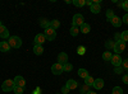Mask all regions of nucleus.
<instances>
[{
    "mask_svg": "<svg viewBox=\"0 0 128 94\" xmlns=\"http://www.w3.org/2000/svg\"><path fill=\"white\" fill-rule=\"evenodd\" d=\"M8 43L10 46V48H19L20 46H22V39H20L18 36H12L8 38Z\"/></svg>",
    "mask_w": 128,
    "mask_h": 94,
    "instance_id": "obj_1",
    "label": "nucleus"
},
{
    "mask_svg": "<svg viewBox=\"0 0 128 94\" xmlns=\"http://www.w3.org/2000/svg\"><path fill=\"white\" fill-rule=\"evenodd\" d=\"M83 23H84V18L82 14H74L73 15V20H72L73 27H81Z\"/></svg>",
    "mask_w": 128,
    "mask_h": 94,
    "instance_id": "obj_2",
    "label": "nucleus"
},
{
    "mask_svg": "<svg viewBox=\"0 0 128 94\" xmlns=\"http://www.w3.org/2000/svg\"><path fill=\"white\" fill-rule=\"evenodd\" d=\"M14 81L12 79H6L5 81H3V85H2V89L3 92H12L14 89Z\"/></svg>",
    "mask_w": 128,
    "mask_h": 94,
    "instance_id": "obj_3",
    "label": "nucleus"
},
{
    "mask_svg": "<svg viewBox=\"0 0 128 94\" xmlns=\"http://www.w3.org/2000/svg\"><path fill=\"white\" fill-rule=\"evenodd\" d=\"M44 36H45V38H46L48 41H54V39L56 38V32H55L52 28H48V29H45Z\"/></svg>",
    "mask_w": 128,
    "mask_h": 94,
    "instance_id": "obj_4",
    "label": "nucleus"
},
{
    "mask_svg": "<svg viewBox=\"0 0 128 94\" xmlns=\"http://www.w3.org/2000/svg\"><path fill=\"white\" fill-rule=\"evenodd\" d=\"M114 51H115V54L116 55H120L122 52H124L126 51V43L124 42H122V41H119V42H115V45H114V48H113Z\"/></svg>",
    "mask_w": 128,
    "mask_h": 94,
    "instance_id": "obj_5",
    "label": "nucleus"
},
{
    "mask_svg": "<svg viewBox=\"0 0 128 94\" xmlns=\"http://www.w3.org/2000/svg\"><path fill=\"white\" fill-rule=\"evenodd\" d=\"M63 71H64L63 65L58 64V62H56V64H52V65H51V72H52L54 75H60Z\"/></svg>",
    "mask_w": 128,
    "mask_h": 94,
    "instance_id": "obj_6",
    "label": "nucleus"
},
{
    "mask_svg": "<svg viewBox=\"0 0 128 94\" xmlns=\"http://www.w3.org/2000/svg\"><path fill=\"white\" fill-rule=\"evenodd\" d=\"M110 62L114 65V67H116V66H122V62H123V59L120 57V55H113V57H112V60H110Z\"/></svg>",
    "mask_w": 128,
    "mask_h": 94,
    "instance_id": "obj_7",
    "label": "nucleus"
},
{
    "mask_svg": "<svg viewBox=\"0 0 128 94\" xmlns=\"http://www.w3.org/2000/svg\"><path fill=\"white\" fill-rule=\"evenodd\" d=\"M13 81H14V85H16V87H22V88L26 87V80L23 79V76H20V75L16 76Z\"/></svg>",
    "mask_w": 128,
    "mask_h": 94,
    "instance_id": "obj_8",
    "label": "nucleus"
},
{
    "mask_svg": "<svg viewBox=\"0 0 128 94\" xmlns=\"http://www.w3.org/2000/svg\"><path fill=\"white\" fill-rule=\"evenodd\" d=\"M67 62H68V55L66 54V52H60V54L58 55V64L66 65Z\"/></svg>",
    "mask_w": 128,
    "mask_h": 94,
    "instance_id": "obj_9",
    "label": "nucleus"
},
{
    "mask_svg": "<svg viewBox=\"0 0 128 94\" xmlns=\"http://www.w3.org/2000/svg\"><path fill=\"white\" fill-rule=\"evenodd\" d=\"M45 41H46V38H45V36L42 34V33H37V34L35 36V45L42 46V43H44Z\"/></svg>",
    "mask_w": 128,
    "mask_h": 94,
    "instance_id": "obj_10",
    "label": "nucleus"
},
{
    "mask_svg": "<svg viewBox=\"0 0 128 94\" xmlns=\"http://www.w3.org/2000/svg\"><path fill=\"white\" fill-rule=\"evenodd\" d=\"M10 36H9V31H8V28L5 27V26H0V38H3V39H5V38H9Z\"/></svg>",
    "mask_w": 128,
    "mask_h": 94,
    "instance_id": "obj_11",
    "label": "nucleus"
},
{
    "mask_svg": "<svg viewBox=\"0 0 128 94\" xmlns=\"http://www.w3.org/2000/svg\"><path fill=\"white\" fill-rule=\"evenodd\" d=\"M90 10L94 13V14H99L101 12V6H100V3H94L92 1V5L90 6Z\"/></svg>",
    "mask_w": 128,
    "mask_h": 94,
    "instance_id": "obj_12",
    "label": "nucleus"
},
{
    "mask_svg": "<svg viewBox=\"0 0 128 94\" xmlns=\"http://www.w3.org/2000/svg\"><path fill=\"white\" fill-rule=\"evenodd\" d=\"M96 90H100V89H102L104 88V80L101 79V78H99V79H95V81H94V85H92Z\"/></svg>",
    "mask_w": 128,
    "mask_h": 94,
    "instance_id": "obj_13",
    "label": "nucleus"
},
{
    "mask_svg": "<svg viewBox=\"0 0 128 94\" xmlns=\"http://www.w3.org/2000/svg\"><path fill=\"white\" fill-rule=\"evenodd\" d=\"M66 87H67L69 90H74V89H76V88L78 87V83H77L76 80H73V79H69V80L67 81Z\"/></svg>",
    "mask_w": 128,
    "mask_h": 94,
    "instance_id": "obj_14",
    "label": "nucleus"
},
{
    "mask_svg": "<svg viewBox=\"0 0 128 94\" xmlns=\"http://www.w3.org/2000/svg\"><path fill=\"white\" fill-rule=\"evenodd\" d=\"M110 23L114 26V27H116V28H118V27H120L122 26V18H119V17H116V15H114L113 18H112V20H110Z\"/></svg>",
    "mask_w": 128,
    "mask_h": 94,
    "instance_id": "obj_15",
    "label": "nucleus"
},
{
    "mask_svg": "<svg viewBox=\"0 0 128 94\" xmlns=\"http://www.w3.org/2000/svg\"><path fill=\"white\" fill-rule=\"evenodd\" d=\"M0 51H2V52L10 51V46L8 43V41H2V42H0Z\"/></svg>",
    "mask_w": 128,
    "mask_h": 94,
    "instance_id": "obj_16",
    "label": "nucleus"
},
{
    "mask_svg": "<svg viewBox=\"0 0 128 94\" xmlns=\"http://www.w3.org/2000/svg\"><path fill=\"white\" fill-rule=\"evenodd\" d=\"M90 31H91V26L87 24V23H83V24L81 26V28H80V32H82L83 34L90 33Z\"/></svg>",
    "mask_w": 128,
    "mask_h": 94,
    "instance_id": "obj_17",
    "label": "nucleus"
},
{
    "mask_svg": "<svg viewBox=\"0 0 128 94\" xmlns=\"http://www.w3.org/2000/svg\"><path fill=\"white\" fill-rule=\"evenodd\" d=\"M34 54L37 55V56L42 55V54H44V47L38 46V45H35V46H34Z\"/></svg>",
    "mask_w": 128,
    "mask_h": 94,
    "instance_id": "obj_18",
    "label": "nucleus"
},
{
    "mask_svg": "<svg viewBox=\"0 0 128 94\" xmlns=\"http://www.w3.org/2000/svg\"><path fill=\"white\" fill-rule=\"evenodd\" d=\"M40 27L48 29V28H50V22H49L48 19H45V18H41L40 19Z\"/></svg>",
    "mask_w": 128,
    "mask_h": 94,
    "instance_id": "obj_19",
    "label": "nucleus"
},
{
    "mask_svg": "<svg viewBox=\"0 0 128 94\" xmlns=\"http://www.w3.org/2000/svg\"><path fill=\"white\" fill-rule=\"evenodd\" d=\"M78 76L82 78V79H86V78L88 76V71H87L86 69H80V70H78Z\"/></svg>",
    "mask_w": 128,
    "mask_h": 94,
    "instance_id": "obj_20",
    "label": "nucleus"
},
{
    "mask_svg": "<svg viewBox=\"0 0 128 94\" xmlns=\"http://www.w3.org/2000/svg\"><path fill=\"white\" fill-rule=\"evenodd\" d=\"M112 57H113V54H112L110 51H105L104 54H102V60L104 61H110Z\"/></svg>",
    "mask_w": 128,
    "mask_h": 94,
    "instance_id": "obj_21",
    "label": "nucleus"
},
{
    "mask_svg": "<svg viewBox=\"0 0 128 94\" xmlns=\"http://www.w3.org/2000/svg\"><path fill=\"white\" fill-rule=\"evenodd\" d=\"M60 27V22H59V20L58 19H54V20H51V22H50V28H52V29H58Z\"/></svg>",
    "mask_w": 128,
    "mask_h": 94,
    "instance_id": "obj_22",
    "label": "nucleus"
},
{
    "mask_svg": "<svg viewBox=\"0 0 128 94\" xmlns=\"http://www.w3.org/2000/svg\"><path fill=\"white\" fill-rule=\"evenodd\" d=\"M72 4H74V6L81 8V6H84V5H86V0H73Z\"/></svg>",
    "mask_w": 128,
    "mask_h": 94,
    "instance_id": "obj_23",
    "label": "nucleus"
},
{
    "mask_svg": "<svg viewBox=\"0 0 128 94\" xmlns=\"http://www.w3.org/2000/svg\"><path fill=\"white\" fill-rule=\"evenodd\" d=\"M70 36H73V37H76V36H78V33H80V28L78 27H73L72 26V28H70Z\"/></svg>",
    "mask_w": 128,
    "mask_h": 94,
    "instance_id": "obj_24",
    "label": "nucleus"
},
{
    "mask_svg": "<svg viewBox=\"0 0 128 94\" xmlns=\"http://www.w3.org/2000/svg\"><path fill=\"white\" fill-rule=\"evenodd\" d=\"M94 81H95V79L92 78V76H87L86 79H84V84H86V85H88V87H92L94 85Z\"/></svg>",
    "mask_w": 128,
    "mask_h": 94,
    "instance_id": "obj_25",
    "label": "nucleus"
},
{
    "mask_svg": "<svg viewBox=\"0 0 128 94\" xmlns=\"http://www.w3.org/2000/svg\"><path fill=\"white\" fill-rule=\"evenodd\" d=\"M120 41H122V42H124V43L128 41V31H124V32L120 33Z\"/></svg>",
    "mask_w": 128,
    "mask_h": 94,
    "instance_id": "obj_26",
    "label": "nucleus"
},
{
    "mask_svg": "<svg viewBox=\"0 0 128 94\" xmlns=\"http://www.w3.org/2000/svg\"><path fill=\"white\" fill-rule=\"evenodd\" d=\"M63 69H64V71H66V72H70L72 69H73V65L69 64V62H67L66 65H63Z\"/></svg>",
    "mask_w": 128,
    "mask_h": 94,
    "instance_id": "obj_27",
    "label": "nucleus"
},
{
    "mask_svg": "<svg viewBox=\"0 0 128 94\" xmlns=\"http://www.w3.org/2000/svg\"><path fill=\"white\" fill-rule=\"evenodd\" d=\"M112 94H123V89H122L120 87H114Z\"/></svg>",
    "mask_w": 128,
    "mask_h": 94,
    "instance_id": "obj_28",
    "label": "nucleus"
},
{
    "mask_svg": "<svg viewBox=\"0 0 128 94\" xmlns=\"http://www.w3.org/2000/svg\"><path fill=\"white\" fill-rule=\"evenodd\" d=\"M14 93L16 94H23V92H24V88H22V87H14Z\"/></svg>",
    "mask_w": 128,
    "mask_h": 94,
    "instance_id": "obj_29",
    "label": "nucleus"
},
{
    "mask_svg": "<svg viewBox=\"0 0 128 94\" xmlns=\"http://www.w3.org/2000/svg\"><path fill=\"white\" fill-rule=\"evenodd\" d=\"M114 15H115V14H114V12H113L112 9H109L108 12H106V19H108V20H112V18H113Z\"/></svg>",
    "mask_w": 128,
    "mask_h": 94,
    "instance_id": "obj_30",
    "label": "nucleus"
},
{
    "mask_svg": "<svg viewBox=\"0 0 128 94\" xmlns=\"http://www.w3.org/2000/svg\"><path fill=\"white\" fill-rule=\"evenodd\" d=\"M114 45H115L114 41H108V42L105 43V47L108 48V50H110V48H114Z\"/></svg>",
    "mask_w": 128,
    "mask_h": 94,
    "instance_id": "obj_31",
    "label": "nucleus"
},
{
    "mask_svg": "<svg viewBox=\"0 0 128 94\" xmlns=\"http://www.w3.org/2000/svg\"><path fill=\"white\" fill-rule=\"evenodd\" d=\"M88 92H90V87L86 85V84H84V85L81 88V93H82V94H87Z\"/></svg>",
    "mask_w": 128,
    "mask_h": 94,
    "instance_id": "obj_32",
    "label": "nucleus"
},
{
    "mask_svg": "<svg viewBox=\"0 0 128 94\" xmlns=\"http://www.w3.org/2000/svg\"><path fill=\"white\" fill-rule=\"evenodd\" d=\"M77 52H78V55H84V52H86V47H84V46H80L77 48Z\"/></svg>",
    "mask_w": 128,
    "mask_h": 94,
    "instance_id": "obj_33",
    "label": "nucleus"
},
{
    "mask_svg": "<svg viewBox=\"0 0 128 94\" xmlns=\"http://www.w3.org/2000/svg\"><path fill=\"white\" fill-rule=\"evenodd\" d=\"M114 72H115V74H122V72H123V67L122 66H116V67H114Z\"/></svg>",
    "mask_w": 128,
    "mask_h": 94,
    "instance_id": "obj_34",
    "label": "nucleus"
},
{
    "mask_svg": "<svg viewBox=\"0 0 128 94\" xmlns=\"http://www.w3.org/2000/svg\"><path fill=\"white\" fill-rule=\"evenodd\" d=\"M122 67H123V70H128V59L123 60V62H122Z\"/></svg>",
    "mask_w": 128,
    "mask_h": 94,
    "instance_id": "obj_35",
    "label": "nucleus"
},
{
    "mask_svg": "<svg viewBox=\"0 0 128 94\" xmlns=\"http://www.w3.org/2000/svg\"><path fill=\"white\" fill-rule=\"evenodd\" d=\"M122 8L126 10V12L128 13V0H126V1H123L122 3Z\"/></svg>",
    "mask_w": 128,
    "mask_h": 94,
    "instance_id": "obj_36",
    "label": "nucleus"
},
{
    "mask_svg": "<svg viewBox=\"0 0 128 94\" xmlns=\"http://www.w3.org/2000/svg\"><path fill=\"white\" fill-rule=\"evenodd\" d=\"M122 22H123V23H126V24H128V13H126V14H124V17L122 18Z\"/></svg>",
    "mask_w": 128,
    "mask_h": 94,
    "instance_id": "obj_37",
    "label": "nucleus"
},
{
    "mask_svg": "<svg viewBox=\"0 0 128 94\" xmlns=\"http://www.w3.org/2000/svg\"><path fill=\"white\" fill-rule=\"evenodd\" d=\"M114 39H115V42H119L120 41V33H115L114 34Z\"/></svg>",
    "mask_w": 128,
    "mask_h": 94,
    "instance_id": "obj_38",
    "label": "nucleus"
},
{
    "mask_svg": "<svg viewBox=\"0 0 128 94\" xmlns=\"http://www.w3.org/2000/svg\"><path fill=\"white\" fill-rule=\"evenodd\" d=\"M62 92H63L64 94H68V93H69V89H68L67 87H63V88H62Z\"/></svg>",
    "mask_w": 128,
    "mask_h": 94,
    "instance_id": "obj_39",
    "label": "nucleus"
},
{
    "mask_svg": "<svg viewBox=\"0 0 128 94\" xmlns=\"http://www.w3.org/2000/svg\"><path fill=\"white\" fill-rule=\"evenodd\" d=\"M123 83H124V84H128V74H126L123 76Z\"/></svg>",
    "mask_w": 128,
    "mask_h": 94,
    "instance_id": "obj_40",
    "label": "nucleus"
},
{
    "mask_svg": "<svg viewBox=\"0 0 128 94\" xmlns=\"http://www.w3.org/2000/svg\"><path fill=\"white\" fill-rule=\"evenodd\" d=\"M32 94H41V89H40V88H37V89H36L34 93H32Z\"/></svg>",
    "mask_w": 128,
    "mask_h": 94,
    "instance_id": "obj_41",
    "label": "nucleus"
},
{
    "mask_svg": "<svg viewBox=\"0 0 128 94\" xmlns=\"http://www.w3.org/2000/svg\"><path fill=\"white\" fill-rule=\"evenodd\" d=\"M86 5L91 6V5H92V0H86Z\"/></svg>",
    "mask_w": 128,
    "mask_h": 94,
    "instance_id": "obj_42",
    "label": "nucleus"
},
{
    "mask_svg": "<svg viewBox=\"0 0 128 94\" xmlns=\"http://www.w3.org/2000/svg\"><path fill=\"white\" fill-rule=\"evenodd\" d=\"M87 94H98V93H96V92H88Z\"/></svg>",
    "mask_w": 128,
    "mask_h": 94,
    "instance_id": "obj_43",
    "label": "nucleus"
},
{
    "mask_svg": "<svg viewBox=\"0 0 128 94\" xmlns=\"http://www.w3.org/2000/svg\"><path fill=\"white\" fill-rule=\"evenodd\" d=\"M0 26H2V20H0Z\"/></svg>",
    "mask_w": 128,
    "mask_h": 94,
    "instance_id": "obj_44",
    "label": "nucleus"
}]
</instances>
